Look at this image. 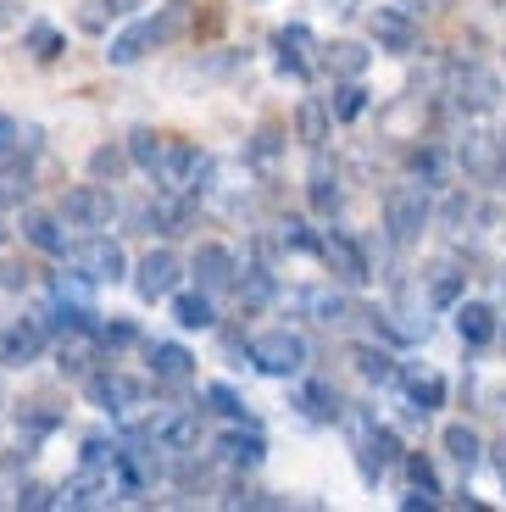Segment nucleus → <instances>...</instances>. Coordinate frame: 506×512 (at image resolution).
Returning a JSON list of instances; mask_svg holds the SVG:
<instances>
[{
	"instance_id": "f257e3e1",
	"label": "nucleus",
	"mask_w": 506,
	"mask_h": 512,
	"mask_svg": "<svg viewBox=\"0 0 506 512\" xmlns=\"http://www.w3.org/2000/svg\"><path fill=\"white\" fill-rule=\"evenodd\" d=\"M184 23H190V0H167L156 17H140V23H128L123 34L112 39V67H134L140 56H151L156 45H167V39L184 34Z\"/></svg>"
},
{
	"instance_id": "f03ea898",
	"label": "nucleus",
	"mask_w": 506,
	"mask_h": 512,
	"mask_svg": "<svg viewBox=\"0 0 506 512\" xmlns=\"http://www.w3.org/2000/svg\"><path fill=\"white\" fill-rule=\"evenodd\" d=\"M151 179L162 184L167 195H190V201H201V195L212 190V156H206L201 145L167 140V151H162V162H156Z\"/></svg>"
},
{
	"instance_id": "7ed1b4c3",
	"label": "nucleus",
	"mask_w": 506,
	"mask_h": 512,
	"mask_svg": "<svg viewBox=\"0 0 506 512\" xmlns=\"http://www.w3.org/2000/svg\"><path fill=\"white\" fill-rule=\"evenodd\" d=\"M429 223H434V201H429L423 184H395V190L384 195V234H390L395 251L418 245Z\"/></svg>"
},
{
	"instance_id": "20e7f679",
	"label": "nucleus",
	"mask_w": 506,
	"mask_h": 512,
	"mask_svg": "<svg viewBox=\"0 0 506 512\" xmlns=\"http://www.w3.org/2000/svg\"><path fill=\"white\" fill-rule=\"evenodd\" d=\"M445 95H451V106L462 117H490L506 90H501V73H490L484 62H451V73H445Z\"/></svg>"
},
{
	"instance_id": "39448f33",
	"label": "nucleus",
	"mask_w": 506,
	"mask_h": 512,
	"mask_svg": "<svg viewBox=\"0 0 506 512\" xmlns=\"http://www.w3.org/2000/svg\"><path fill=\"white\" fill-rule=\"evenodd\" d=\"M245 357H251L256 373H267V379H301L306 362H312V346H306V334H295V329H267L245 346Z\"/></svg>"
},
{
	"instance_id": "423d86ee",
	"label": "nucleus",
	"mask_w": 506,
	"mask_h": 512,
	"mask_svg": "<svg viewBox=\"0 0 506 512\" xmlns=\"http://www.w3.org/2000/svg\"><path fill=\"white\" fill-rule=\"evenodd\" d=\"M84 390H89V401H95L101 412H112V418H128V412H140V407H145V384H140V379H128L123 368H112V362L89 373Z\"/></svg>"
},
{
	"instance_id": "0eeeda50",
	"label": "nucleus",
	"mask_w": 506,
	"mask_h": 512,
	"mask_svg": "<svg viewBox=\"0 0 506 512\" xmlns=\"http://www.w3.org/2000/svg\"><path fill=\"white\" fill-rule=\"evenodd\" d=\"M67 256H73V268L84 273L89 284H117L128 273V256H123V245H117L112 234H89V240H78Z\"/></svg>"
},
{
	"instance_id": "6e6552de",
	"label": "nucleus",
	"mask_w": 506,
	"mask_h": 512,
	"mask_svg": "<svg viewBox=\"0 0 506 512\" xmlns=\"http://www.w3.org/2000/svg\"><path fill=\"white\" fill-rule=\"evenodd\" d=\"M212 457L223 462L228 474H251V468H262L267 440H262V429H256L251 418H245V423H228L223 435L212 440Z\"/></svg>"
},
{
	"instance_id": "1a4fd4ad",
	"label": "nucleus",
	"mask_w": 506,
	"mask_h": 512,
	"mask_svg": "<svg viewBox=\"0 0 506 512\" xmlns=\"http://www.w3.org/2000/svg\"><path fill=\"white\" fill-rule=\"evenodd\" d=\"M101 362H106V351H101V340H95V323H78V329L56 334V368H62V379L84 384Z\"/></svg>"
},
{
	"instance_id": "9d476101",
	"label": "nucleus",
	"mask_w": 506,
	"mask_h": 512,
	"mask_svg": "<svg viewBox=\"0 0 506 512\" xmlns=\"http://www.w3.org/2000/svg\"><path fill=\"white\" fill-rule=\"evenodd\" d=\"M356 468H362L367 485H379L384 474L401 468V435L384 429V423H367L362 435H356Z\"/></svg>"
},
{
	"instance_id": "9b49d317",
	"label": "nucleus",
	"mask_w": 506,
	"mask_h": 512,
	"mask_svg": "<svg viewBox=\"0 0 506 512\" xmlns=\"http://www.w3.org/2000/svg\"><path fill=\"white\" fill-rule=\"evenodd\" d=\"M317 256L329 262L334 284H345V290H362V284L373 279V262H367V251L351 234H323V240H317Z\"/></svg>"
},
{
	"instance_id": "f8f14e48",
	"label": "nucleus",
	"mask_w": 506,
	"mask_h": 512,
	"mask_svg": "<svg viewBox=\"0 0 506 512\" xmlns=\"http://www.w3.org/2000/svg\"><path fill=\"white\" fill-rule=\"evenodd\" d=\"M62 218L67 223H78V229H106V223L117 218V195H112V184H78V190H67L62 195Z\"/></svg>"
},
{
	"instance_id": "ddd939ff",
	"label": "nucleus",
	"mask_w": 506,
	"mask_h": 512,
	"mask_svg": "<svg viewBox=\"0 0 506 512\" xmlns=\"http://www.w3.org/2000/svg\"><path fill=\"white\" fill-rule=\"evenodd\" d=\"M273 62H279V73L290 78H312L317 73V39L306 23H290L273 34Z\"/></svg>"
},
{
	"instance_id": "4468645a",
	"label": "nucleus",
	"mask_w": 506,
	"mask_h": 512,
	"mask_svg": "<svg viewBox=\"0 0 506 512\" xmlns=\"http://www.w3.org/2000/svg\"><path fill=\"white\" fill-rule=\"evenodd\" d=\"M45 346H51V334L23 312L17 323L0 329V368H28V362H39V351H45Z\"/></svg>"
},
{
	"instance_id": "2eb2a0df",
	"label": "nucleus",
	"mask_w": 506,
	"mask_h": 512,
	"mask_svg": "<svg viewBox=\"0 0 506 512\" xmlns=\"http://www.w3.org/2000/svg\"><path fill=\"white\" fill-rule=\"evenodd\" d=\"M178 279H184V262L162 245V251H145L140 273H134V290H140L145 301H167V295L178 290Z\"/></svg>"
},
{
	"instance_id": "dca6fc26",
	"label": "nucleus",
	"mask_w": 506,
	"mask_h": 512,
	"mask_svg": "<svg viewBox=\"0 0 506 512\" xmlns=\"http://www.w3.org/2000/svg\"><path fill=\"white\" fill-rule=\"evenodd\" d=\"M367 28H373V45L390 56H412L418 51V23L401 12V6H379V12L367 17Z\"/></svg>"
},
{
	"instance_id": "f3484780",
	"label": "nucleus",
	"mask_w": 506,
	"mask_h": 512,
	"mask_svg": "<svg viewBox=\"0 0 506 512\" xmlns=\"http://www.w3.org/2000/svg\"><path fill=\"white\" fill-rule=\"evenodd\" d=\"M151 379H156V390H190L195 357L178 346V340H156L151 346Z\"/></svg>"
},
{
	"instance_id": "a211bd4d",
	"label": "nucleus",
	"mask_w": 506,
	"mask_h": 512,
	"mask_svg": "<svg viewBox=\"0 0 506 512\" xmlns=\"http://www.w3.org/2000/svg\"><path fill=\"white\" fill-rule=\"evenodd\" d=\"M406 390V407H412V418H429V412L445 407V379L434 368H401V379H395Z\"/></svg>"
},
{
	"instance_id": "6ab92c4d",
	"label": "nucleus",
	"mask_w": 506,
	"mask_h": 512,
	"mask_svg": "<svg viewBox=\"0 0 506 512\" xmlns=\"http://www.w3.org/2000/svg\"><path fill=\"white\" fill-rule=\"evenodd\" d=\"M190 273H195V284L212 295V290H228V284H234L240 262H234V251H228V245H201V251H195V262H190Z\"/></svg>"
},
{
	"instance_id": "aec40b11",
	"label": "nucleus",
	"mask_w": 506,
	"mask_h": 512,
	"mask_svg": "<svg viewBox=\"0 0 506 512\" xmlns=\"http://www.w3.org/2000/svg\"><path fill=\"white\" fill-rule=\"evenodd\" d=\"M456 334H462V346H490L501 334V318L490 301H456Z\"/></svg>"
},
{
	"instance_id": "412c9836",
	"label": "nucleus",
	"mask_w": 506,
	"mask_h": 512,
	"mask_svg": "<svg viewBox=\"0 0 506 512\" xmlns=\"http://www.w3.org/2000/svg\"><path fill=\"white\" fill-rule=\"evenodd\" d=\"M351 368L362 373L367 384H384V390L401 379V362H395V351H390V346H373V340H356V346H351Z\"/></svg>"
},
{
	"instance_id": "4be33fe9",
	"label": "nucleus",
	"mask_w": 506,
	"mask_h": 512,
	"mask_svg": "<svg viewBox=\"0 0 506 512\" xmlns=\"http://www.w3.org/2000/svg\"><path fill=\"white\" fill-rule=\"evenodd\" d=\"M462 167H468L473 184H495L501 179V140H495V134H468V145H462Z\"/></svg>"
},
{
	"instance_id": "5701e85b",
	"label": "nucleus",
	"mask_w": 506,
	"mask_h": 512,
	"mask_svg": "<svg viewBox=\"0 0 506 512\" xmlns=\"http://www.w3.org/2000/svg\"><path fill=\"white\" fill-rule=\"evenodd\" d=\"M295 407H301L312 423H340L345 401H340V390H334L329 379H306L301 390H295Z\"/></svg>"
},
{
	"instance_id": "b1692460",
	"label": "nucleus",
	"mask_w": 506,
	"mask_h": 512,
	"mask_svg": "<svg viewBox=\"0 0 506 512\" xmlns=\"http://www.w3.org/2000/svg\"><path fill=\"white\" fill-rule=\"evenodd\" d=\"M228 290H234V301H240V312H262L267 301L279 295V279H273V273H267L262 262H256V268L234 273V284H228Z\"/></svg>"
},
{
	"instance_id": "393cba45",
	"label": "nucleus",
	"mask_w": 506,
	"mask_h": 512,
	"mask_svg": "<svg viewBox=\"0 0 506 512\" xmlns=\"http://www.w3.org/2000/svg\"><path fill=\"white\" fill-rule=\"evenodd\" d=\"M301 301H306V312H312L317 323H329V329H340V323L362 318V312H356V301L345 295V284H340V290H306Z\"/></svg>"
},
{
	"instance_id": "a878e982",
	"label": "nucleus",
	"mask_w": 506,
	"mask_h": 512,
	"mask_svg": "<svg viewBox=\"0 0 506 512\" xmlns=\"http://www.w3.org/2000/svg\"><path fill=\"white\" fill-rule=\"evenodd\" d=\"M367 62H373V51L367 45H356V39H340V45H323V56H317V67L334 78H362Z\"/></svg>"
},
{
	"instance_id": "bb28decb",
	"label": "nucleus",
	"mask_w": 506,
	"mask_h": 512,
	"mask_svg": "<svg viewBox=\"0 0 506 512\" xmlns=\"http://www.w3.org/2000/svg\"><path fill=\"white\" fill-rule=\"evenodd\" d=\"M329 101H317V95H306L301 106H295V134H301V145L306 151H323L329 145Z\"/></svg>"
},
{
	"instance_id": "cd10ccee",
	"label": "nucleus",
	"mask_w": 506,
	"mask_h": 512,
	"mask_svg": "<svg viewBox=\"0 0 506 512\" xmlns=\"http://www.w3.org/2000/svg\"><path fill=\"white\" fill-rule=\"evenodd\" d=\"M28 195H34L28 156H0V212H6V206H23Z\"/></svg>"
},
{
	"instance_id": "c85d7f7f",
	"label": "nucleus",
	"mask_w": 506,
	"mask_h": 512,
	"mask_svg": "<svg viewBox=\"0 0 506 512\" xmlns=\"http://www.w3.org/2000/svg\"><path fill=\"white\" fill-rule=\"evenodd\" d=\"M23 240L34 245V251H45V256H67V234H62V223H56L51 212H23Z\"/></svg>"
},
{
	"instance_id": "c756f323",
	"label": "nucleus",
	"mask_w": 506,
	"mask_h": 512,
	"mask_svg": "<svg viewBox=\"0 0 506 512\" xmlns=\"http://www.w3.org/2000/svg\"><path fill=\"white\" fill-rule=\"evenodd\" d=\"M440 446H445V457H451L456 468H462V474H473V468L484 462V440L473 435L468 423H451V429L440 435Z\"/></svg>"
},
{
	"instance_id": "7c9ffc66",
	"label": "nucleus",
	"mask_w": 506,
	"mask_h": 512,
	"mask_svg": "<svg viewBox=\"0 0 506 512\" xmlns=\"http://www.w3.org/2000/svg\"><path fill=\"white\" fill-rule=\"evenodd\" d=\"M406 173H412V179H418L423 190H445V173H451V162H445V151H440V145H429V140H423L418 151L406 156Z\"/></svg>"
},
{
	"instance_id": "2f4dec72",
	"label": "nucleus",
	"mask_w": 506,
	"mask_h": 512,
	"mask_svg": "<svg viewBox=\"0 0 506 512\" xmlns=\"http://www.w3.org/2000/svg\"><path fill=\"white\" fill-rule=\"evenodd\" d=\"M167 301H173V323H178V329H212V323H217L206 290H173Z\"/></svg>"
},
{
	"instance_id": "473e14b6",
	"label": "nucleus",
	"mask_w": 506,
	"mask_h": 512,
	"mask_svg": "<svg viewBox=\"0 0 506 512\" xmlns=\"http://www.w3.org/2000/svg\"><path fill=\"white\" fill-rule=\"evenodd\" d=\"M306 195H312V212H317V218H334V212H340V201H345L340 173H334L329 162H317V167H312V184H306Z\"/></svg>"
},
{
	"instance_id": "72a5a7b5",
	"label": "nucleus",
	"mask_w": 506,
	"mask_h": 512,
	"mask_svg": "<svg viewBox=\"0 0 506 512\" xmlns=\"http://www.w3.org/2000/svg\"><path fill=\"white\" fill-rule=\"evenodd\" d=\"M462 290H468V273L456 268V262L429 268V301H434V307H456V301H462Z\"/></svg>"
},
{
	"instance_id": "f704fd0d",
	"label": "nucleus",
	"mask_w": 506,
	"mask_h": 512,
	"mask_svg": "<svg viewBox=\"0 0 506 512\" xmlns=\"http://www.w3.org/2000/svg\"><path fill=\"white\" fill-rule=\"evenodd\" d=\"M162 151H167V140L156 134V128H134V134H128V167H140V173H156Z\"/></svg>"
},
{
	"instance_id": "c9c22d12",
	"label": "nucleus",
	"mask_w": 506,
	"mask_h": 512,
	"mask_svg": "<svg viewBox=\"0 0 506 512\" xmlns=\"http://www.w3.org/2000/svg\"><path fill=\"white\" fill-rule=\"evenodd\" d=\"M51 295L62 301V307H73V312H95V307H89V301H95V284H89L78 268H73V273H56V279H51Z\"/></svg>"
},
{
	"instance_id": "e433bc0d",
	"label": "nucleus",
	"mask_w": 506,
	"mask_h": 512,
	"mask_svg": "<svg viewBox=\"0 0 506 512\" xmlns=\"http://www.w3.org/2000/svg\"><path fill=\"white\" fill-rule=\"evenodd\" d=\"M34 151H39V128L0 112V156H34Z\"/></svg>"
},
{
	"instance_id": "4c0bfd02",
	"label": "nucleus",
	"mask_w": 506,
	"mask_h": 512,
	"mask_svg": "<svg viewBox=\"0 0 506 512\" xmlns=\"http://www.w3.org/2000/svg\"><path fill=\"white\" fill-rule=\"evenodd\" d=\"M23 51L34 56V62H56V56L67 51V39H62V28H51V23H28Z\"/></svg>"
},
{
	"instance_id": "58836bf2",
	"label": "nucleus",
	"mask_w": 506,
	"mask_h": 512,
	"mask_svg": "<svg viewBox=\"0 0 506 512\" xmlns=\"http://www.w3.org/2000/svg\"><path fill=\"white\" fill-rule=\"evenodd\" d=\"M367 112V90H362V78H340L329 95V117H340V123H351V117Z\"/></svg>"
},
{
	"instance_id": "ea45409f",
	"label": "nucleus",
	"mask_w": 506,
	"mask_h": 512,
	"mask_svg": "<svg viewBox=\"0 0 506 512\" xmlns=\"http://www.w3.org/2000/svg\"><path fill=\"white\" fill-rule=\"evenodd\" d=\"M401 468H406V479H412V490H423L429 501H440V496H445L440 474H434V462L423 457V451H401Z\"/></svg>"
},
{
	"instance_id": "a19ab883",
	"label": "nucleus",
	"mask_w": 506,
	"mask_h": 512,
	"mask_svg": "<svg viewBox=\"0 0 506 512\" xmlns=\"http://www.w3.org/2000/svg\"><path fill=\"white\" fill-rule=\"evenodd\" d=\"M123 173H128V151H123V145H95V151H89V179L117 184Z\"/></svg>"
},
{
	"instance_id": "79ce46f5",
	"label": "nucleus",
	"mask_w": 506,
	"mask_h": 512,
	"mask_svg": "<svg viewBox=\"0 0 506 512\" xmlns=\"http://www.w3.org/2000/svg\"><path fill=\"white\" fill-rule=\"evenodd\" d=\"M123 12H128V0H84V6H78V28H84V34H106V23L123 17Z\"/></svg>"
},
{
	"instance_id": "37998d69",
	"label": "nucleus",
	"mask_w": 506,
	"mask_h": 512,
	"mask_svg": "<svg viewBox=\"0 0 506 512\" xmlns=\"http://www.w3.org/2000/svg\"><path fill=\"white\" fill-rule=\"evenodd\" d=\"M201 396H206V407H212L217 418H228V423H245V401L234 396V390H228V384H206Z\"/></svg>"
},
{
	"instance_id": "c03bdc74",
	"label": "nucleus",
	"mask_w": 506,
	"mask_h": 512,
	"mask_svg": "<svg viewBox=\"0 0 506 512\" xmlns=\"http://www.w3.org/2000/svg\"><path fill=\"white\" fill-rule=\"evenodd\" d=\"M95 340H101V351H123V346L140 340V329H134L128 318H112V323H95Z\"/></svg>"
},
{
	"instance_id": "a18cd8bd",
	"label": "nucleus",
	"mask_w": 506,
	"mask_h": 512,
	"mask_svg": "<svg viewBox=\"0 0 506 512\" xmlns=\"http://www.w3.org/2000/svg\"><path fill=\"white\" fill-rule=\"evenodd\" d=\"M56 423H62V412H45V401H28L17 412V429H28V435H51Z\"/></svg>"
},
{
	"instance_id": "49530a36",
	"label": "nucleus",
	"mask_w": 506,
	"mask_h": 512,
	"mask_svg": "<svg viewBox=\"0 0 506 512\" xmlns=\"http://www.w3.org/2000/svg\"><path fill=\"white\" fill-rule=\"evenodd\" d=\"M279 245H284V251H306V256H317V234H312V229H306V223H301V218H290V223H284V234H279Z\"/></svg>"
},
{
	"instance_id": "de8ad7c7",
	"label": "nucleus",
	"mask_w": 506,
	"mask_h": 512,
	"mask_svg": "<svg viewBox=\"0 0 506 512\" xmlns=\"http://www.w3.org/2000/svg\"><path fill=\"white\" fill-rule=\"evenodd\" d=\"M17 507H28V512H45V507H56V490H51V485H39V479H28V485L17 490Z\"/></svg>"
},
{
	"instance_id": "09e8293b",
	"label": "nucleus",
	"mask_w": 506,
	"mask_h": 512,
	"mask_svg": "<svg viewBox=\"0 0 506 512\" xmlns=\"http://www.w3.org/2000/svg\"><path fill=\"white\" fill-rule=\"evenodd\" d=\"M273 151H279V134H273V128H262V134H256V145H251V156H256V162H267Z\"/></svg>"
},
{
	"instance_id": "8fccbe9b",
	"label": "nucleus",
	"mask_w": 506,
	"mask_h": 512,
	"mask_svg": "<svg viewBox=\"0 0 506 512\" xmlns=\"http://www.w3.org/2000/svg\"><path fill=\"white\" fill-rule=\"evenodd\" d=\"M401 507H406V512H434L440 501H429L423 490H406V496H401Z\"/></svg>"
},
{
	"instance_id": "3c124183",
	"label": "nucleus",
	"mask_w": 506,
	"mask_h": 512,
	"mask_svg": "<svg viewBox=\"0 0 506 512\" xmlns=\"http://www.w3.org/2000/svg\"><path fill=\"white\" fill-rule=\"evenodd\" d=\"M468 212H473V206H468V201H462V195H456V201H451V206H445V223H451V229H456V223H468Z\"/></svg>"
},
{
	"instance_id": "603ef678",
	"label": "nucleus",
	"mask_w": 506,
	"mask_h": 512,
	"mask_svg": "<svg viewBox=\"0 0 506 512\" xmlns=\"http://www.w3.org/2000/svg\"><path fill=\"white\" fill-rule=\"evenodd\" d=\"M17 23V0H0V28H12Z\"/></svg>"
},
{
	"instance_id": "864d4df0",
	"label": "nucleus",
	"mask_w": 506,
	"mask_h": 512,
	"mask_svg": "<svg viewBox=\"0 0 506 512\" xmlns=\"http://www.w3.org/2000/svg\"><path fill=\"white\" fill-rule=\"evenodd\" d=\"M495 474H501V485H506V446H495Z\"/></svg>"
},
{
	"instance_id": "5fc2aeb1",
	"label": "nucleus",
	"mask_w": 506,
	"mask_h": 512,
	"mask_svg": "<svg viewBox=\"0 0 506 512\" xmlns=\"http://www.w3.org/2000/svg\"><path fill=\"white\" fill-rule=\"evenodd\" d=\"M501 179H506V134H501Z\"/></svg>"
},
{
	"instance_id": "6e6d98bb",
	"label": "nucleus",
	"mask_w": 506,
	"mask_h": 512,
	"mask_svg": "<svg viewBox=\"0 0 506 512\" xmlns=\"http://www.w3.org/2000/svg\"><path fill=\"white\" fill-rule=\"evenodd\" d=\"M6 240H12V229H6V223H0V245H6Z\"/></svg>"
},
{
	"instance_id": "4d7b16f0",
	"label": "nucleus",
	"mask_w": 506,
	"mask_h": 512,
	"mask_svg": "<svg viewBox=\"0 0 506 512\" xmlns=\"http://www.w3.org/2000/svg\"><path fill=\"white\" fill-rule=\"evenodd\" d=\"M0 407H6V384H0Z\"/></svg>"
}]
</instances>
